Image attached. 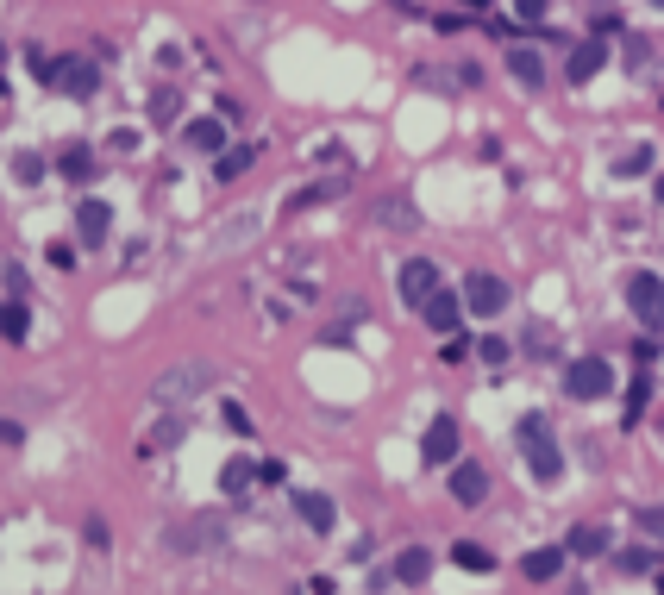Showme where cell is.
<instances>
[{"label":"cell","mask_w":664,"mask_h":595,"mask_svg":"<svg viewBox=\"0 0 664 595\" xmlns=\"http://www.w3.org/2000/svg\"><path fill=\"white\" fill-rule=\"evenodd\" d=\"M627 307H633V320L646 326V332H664V282L652 270H639L627 282Z\"/></svg>","instance_id":"obj_5"},{"label":"cell","mask_w":664,"mask_h":595,"mask_svg":"<svg viewBox=\"0 0 664 595\" xmlns=\"http://www.w3.org/2000/svg\"><path fill=\"white\" fill-rule=\"evenodd\" d=\"M226 433H251V414L239 408V401H226Z\"/></svg>","instance_id":"obj_35"},{"label":"cell","mask_w":664,"mask_h":595,"mask_svg":"<svg viewBox=\"0 0 664 595\" xmlns=\"http://www.w3.org/2000/svg\"><path fill=\"white\" fill-rule=\"evenodd\" d=\"M426 577H433V552L426 545H408V552L395 558V583H408V589H420Z\"/></svg>","instance_id":"obj_15"},{"label":"cell","mask_w":664,"mask_h":595,"mask_svg":"<svg viewBox=\"0 0 664 595\" xmlns=\"http://www.w3.org/2000/svg\"><path fill=\"white\" fill-rule=\"evenodd\" d=\"M332 195H345V182H320V188H301V195H295V207H326Z\"/></svg>","instance_id":"obj_29"},{"label":"cell","mask_w":664,"mask_h":595,"mask_svg":"<svg viewBox=\"0 0 664 595\" xmlns=\"http://www.w3.org/2000/svg\"><path fill=\"white\" fill-rule=\"evenodd\" d=\"M646 395H652V389H646V376H639V383H633V395H627V426H633L639 414H646Z\"/></svg>","instance_id":"obj_34"},{"label":"cell","mask_w":664,"mask_h":595,"mask_svg":"<svg viewBox=\"0 0 664 595\" xmlns=\"http://www.w3.org/2000/svg\"><path fill=\"white\" fill-rule=\"evenodd\" d=\"M220 539H226V527H220V520H195V527L182 533V545H220Z\"/></svg>","instance_id":"obj_26"},{"label":"cell","mask_w":664,"mask_h":595,"mask_svg":"<svg viewBox=\"0 0 664 595\" xmlns=\"http://www.w3.org/2000/svg\"><path fill=\"white\" fill-rule=\"evenodd\" d=\"M639 527H646V539H664V508H646V514H639Z\"/></svg>","instance_id":"obj_36"},{"label":"cell","mask_w":664,"mask_h":595,"mask_svg":"<svg viewBox=\"0 0 664 595\" xmlns=\"http://www.w3.org/2000/svg\"><path fill=\"white\" fill-rule=\"evenodd\" d=\"M489 495V470L483 464H452V502L458 508H483Z\"/></svg>","instance_id":"obj_8"},{"label":"cell","mask_w":664,"mask_h":595,"mask_svg":"<svg viewBox=\"0 0 664 595\" xmlns=\"http://www.w3.org/2000/svg\"><path fill=\"white\" fill-rule=\"evenodd\" d=\"M452 564H464V570H495V558L483 552L477 539H458V545H452Z\"/></svg>","instance_id":"obj_22"},{"label":"cell","mask_w":664,"mask_h":595,"mask_svg":"<svg viewBox=\"0 0 664 595\" xmlns=\"http://www.w3.org/2000/svg\"><path fill=\"white\" fill-rule=\"evenodd\" d=\"M7 295L26 301V270H19V264H7Z\"/></svg>","instance_id":"obj_37"},{"label":"cell","mask_w":664,"mask_h":595,"mask_svg":"<svg viewBox=\"0 0 664 595\" xmlns=\"http://www.w3.org/2000/svg\"><path fill=\"white\" fill-rule=\"evenodd\" d=\"M376 213H383V226H420V213H414L408 201H401V195H389V201L376 207Z\"/></svg>","instance_id":"obj_25"},{"label":"cell","mask_w":664,"mask_h":595,"mask_svg":"<svg viewBox=\"0 0 664 595\" xmlns=\"http://www.w3.org/2000/svg\"><path fill=\"white\" fill-rule=\"evenodd\" d=\"M51 88H63L69 101H88L94 88H101V63H94L88 51H76V57H57V82Z\"/></svg>","instance_id":"obj_6"},{"label":"cell","mask_w":664,"mask_h":595,"mask_svg":"<svg viewBox=\"0 0 664 595\" xmlns=\"http://www.w3.org/2000/svg\"><path fill=\"white\" fill-rule=\"evenodd\" d=\"M564 552H571V545H539V552H527V558H520L527 583H552L558 570H564Z\"/></svg>","instance_id":"obj_13"},{"label":"cell","mask_w":664,"mask_h":595,"mask_svg":"<svg viewBox=\"0 0 664 595\" xmlns=\"http://www.w3.org/2000/svg\"><path fill=\"white\" fill-rule=\"evenodd\" d=\"M508 69H514L520 88H539L545 82V63H539V51H527V44H514V51H508Z\"/></svg>","instance_id":"obj_17"},{"label":"cell","mask_w":664,"mask_h":595,"mask_svg":"<svg viewBox=\"0 0 664 595\" xmlns=\"http://www.w3.org/2000/svg\"><path fill=\"white\" fill-rule=\"evenodd\" d=\"M182 433H188L182 420H163V426H151V433H145V445H138V451H145V458H151V451H170Z\"/></svg>","instance_id":"obj_21"},{"label":"cell","mask_w":664,"mask_h":595,"mask_svg":"<svg viewBox=\"0 0 664 595\" xmlns=\"http://www.w3.org/2000/svg\"><path fill=\"white\" fill-rule=\"evenodd\" d=\"M213 383H220V370L201 364V357H195V364H176V370H163L157 383H151V408L170 414V408H182V401H201Z\"/></svg>","instance_id":"obj_1"},{"label":"cell","mask_w":664,"mask_h":595,"mask_svg":"<svg viewBox=\"0 0 664 595\" xmlns=\"http://www.w3.org/2000/svg\"><path fill=\"white\" fill-rule=\"evenodd\" d=\"M452 451H458V426H452V414H439L433 426H426V445H420V458L445 470V464H452Z\"/></svg>","instance_id":"obj_9"},{"label":"cell","mask_w":664,"mask_h":595,"mask_svg":"<svg viewBox=\"0 0 664 595\" xmlns=\"http://www.w3.org/2000/svg\"><path fill=\"white\" fill-rule=\"evenodd\" d=\"M571 552H583V558H602V552H614V539H608V527H596V520H583V527L571 533Z\"/></svg>","instance_id":"obj_19"},{"label":"cell","mask_w":664,"mask_h":595,"mask_svg":"<svg viewBox=\"0 0 664 595\" xmlns=\"http://www.w3.org/2000/svg\"><path fill=\"white\" fill-rule=\"evenodd\" d=\"M295 508H301V520L314 533H332V520H339V508H332V495H295Z\"/></svg>","instance_id":"obj_16"},{"label":"cell","mask_w":664,"mask_h":595,"mask_svg":"<svg viewBox=\"0 0 664 595\" xmlns=\"http://www.w3.org/2000/svg\"><path fill=\"white\" fill-rule=\"evenodd\" d=\"M0 332H7L13 345L26 339V301H7V314H0Z\"/></svg>","instance_id":"obj_27"},{"label":"cell","mask_w":664,"mask_h":595,"mask_svg":"<svg viewBox=\"0 0 664 595\" xmlns=\"http://www.w3.org/2000/svg\"><path fill=\"white\" fill-rule=\"evenodd\" d=\"M652 583H658V595H664V564H658V570H652Z\"/></svg>","instance_id":"obj_40"},{"label":"cell","mask_w":664,"mask_h":595,"mask_svg":"<svg viewBox=\"0 0 664 595\" xmlns=\"http://www.w3.org/2000/svg\"><path fill=\"white\" fill-rule=\"evenodd\" d=\"M13 176H19V182H38V176H44V157H38V151H19V157H13Z\"/></svg>","instance_id":"obj_30"},{"label":"cell","mask_w":664,"mask_h":595,"mask_svg":"<svg viewBox=\"0 0 664 595\" xmlns=\"http://www.w3.org/2000/svg\"><path fill=\"white\" fill-rule=\"evenodd\" d=\"M220 489H226V495H245V489H251V458H232V464L220 470Z\"/></svg>","instance_id":"obj_24"},{"label":"cell","mask_w":664,"mask_h":595,"mask_svg":"<svg viewBox=\"0 0 664 595\" xmlns=\"http://www.w3.org/2000/svg\"><path fill=\"white\" fill-rule=\"evenodd\" d=\"M621 564H627V570H658V558H652V552H621Z\"/></svg>","instance_id":"obj_38"},{"label":"cell","mask_w":664,"mask_h":595,"mask_svg":"<svg viewBox=\"0 0 664 595\" xmlns=\"http://www.w3.org/2000/svg\"><path fill=\"white\" fill-rule=\"evenodd\" d=\"M602 63H608V44H602V38H589V44H577V51H571L564 76H571V82L583 88V82H596V69H602Z\"/></svg>","instance_id":"obj_11"},{"label":"cell","mask_w":664,"mask_h":595,"mask_svg":"<svg viewBox=\"0 0 664 595\" xmlns=\"http://www.w3.org/2000/svg\"><path fill=\"white\" fill-rule=\"evenodd\" d=\"M514 13H520V19H527V26H539V19H545V13H552V0H514Z\"/></svg>","instance_id":"obj_33"},{"label":"cell","mask_w":664,"mask_h":595,"mask_svg":"<svg viewBox=\"0 0 664 595\" xmlns=\"http://www.w3.org/2000/svg\"><path fill=\"white\" fill-rule=\"evenodd\" d=\"M76 226H82V245H107V232H113L107 201H82L76 207Z\"/></svg>","instance_id":"obj_14"},{"label":"cell","mask_w":664,"mask_h":595,"mask_svg":"<svg viewBox=\"0 0 664 595\" xmlns=\"http://www.w3.org/2000/svg\"><path fill=\"white\" fill-rule=\"evenodd\" d=\"M646 170H652V145H627L614 157V176H646Z\"/></svg>","instance_id":"obj_20"},{"label":"cell","mask_w":664,"mask_h":595,"mask_svg":"<svg viewBox=\"0 0 664 595\" xmlns=\"http://www.w3.org/2000/svg\"><path fill=\"white\" fill-rule=\"evenodd\" d=\"M251 163H257V145H232L226 157H213V176H220V182H239Z\"/></svg>","instance_id":"obj_18"},{"label":"cell","mask_w":664,"mask_h":595,"mask_svg":"<svg viewBox=\"0 0 664 595\" xmlns=\"http://www.w3.org/2000/svg\"><path fill=\"white\" fill-rule=\"evenodd\" d=\"M652 7H664V0H652Z\"/></svg>","instance_id":"obj_42"},{"label":"cell","mask_w":664,"mask_h":595,"mask_svg":"<svg viewBox=\"0 0 664 595\" xmlns=\"http://www.w3.org/2000/svg\"><path fill=\"white\" fill-rule=\"evenodd\" d=\"M520 451H527V470L539 476V483H558V476H564V451L552 439V426H545V414L520 420Z\"/></svg>","instance_id":"obj_2"},{"label":"cell","mask_w":664,"mask_h":595,"mask_svg":"<svg viewBox=\"0 0 664 595\" xmlns=\"http://www.w3.org/2000/svg\"><path fill=\"white\" fill-rule=\"evenodd\" d=\"M458 314H470V307H464V295H445V289L420 307V320L433 326V332H458Z\"/></svg>","instance_id":"obj_12"},{"label":"cell","mask_w":664,"mask_h":595,"mask_svg":"<svg viewBox=\"0 0 664 595\" xmlns=\"http://www.w3.org/2000/svg\"><path fill=\"white\" fill-rule=\"evenodd\" d=\"M176 101H182L176 88H157L151 94V119H157V126H170V119H176Z\"/></svg>","instance_id":"obj_28"},{"label":"cell","mask_w":664,"mask_h":595,"mask_svg":"<svg viewBox=\"0 0 664 595\" xmlns=\"http://www.w3.org/2000/svg\"><path fill=\"white\" fill-rule=\"evenodd\" d=\"M26 69H32V76H38L44 88L57 82V57H44V51H26Z\"/></svg>","instance_id":"obj_31"},{"label":"cell","mask_w":664,"mask_h":595,"mask_svg":"<svg viewBox=\"0 0 664 595\" xmlns=\"http://www.w3.org/2000/svg\"><path fill=\"white\" fill-rule=\"evenodd\" d=\"M608 383H614V370L602 357H571V364H564V395L571 401H602Z\"/></svg>","instance_id":"obj_3"},{"label":"cell","mask_w":664,"mask_h":595,"mask_svg":"<svg viewBox=\"0 0 664 595\" xmlns=\"http://www.w3.org/2000/svg\"><path fill=\"white\" fill-rule=\"evenodd\" d=\"M464 307H470V314H477V320H495V314H502V307L514 301L508 295V282L502 276H495V270H477V276H464Z\"/></svg>","instance_id":"obj_4"},{"label":"cell","mask_w":664,"mask_h":595,"mask_svg":"<svg viewBox=\"0 0 664 595\" xmlns=\"http://www.w3.org/2000/svg\"><path fill=\"white\" fill-rule=\"evenodd\" d=\"M57 170H63V176H69V182H88V170H94V157H88V151H82V145H69V151H63V157H57Z\"/></svg>","instance_id":"obj_23"},{"label":"cell","mask_w":664,"mask_h":595,"mask_svg":"<svg viewBox=\"0 0 664 595\" xmlns=\"http://www.w3.org/2000/svg\"><path fill=\"white\" fill-rule=\"evenodd\" d=\"M464 7H489V0H464Z\"/></svg>","instance_id":"obj_41"},{"label":"cell","mask_w":664,"mask_h":595,"mask_svg":"<svg viewBox=\"0 0 664 595\" xmlns=\"http://www.w3.org/2000/svg\"><path fill=\"white\" fill-rule=\"evenodd\" d=\"M182 145L201 151V157H226V126H220V119H188V126H182Z\"/></svg>","instance_id":"obj_10"},{"label":"cell","mask_w":664,"mask_h":595,"mask_svg":"<svg viewBox=\"0 0 664 595\" xmlns=\"http://www.w3.org/2000/svg\"><path fill=\"white\" fill-rule=\"evenodd\" d=\"M395 289H401V301L426 307V301L439 295V270L426 264V257H408V264H401V276H395Z\"/></svg>","instance_id":"obj_7"},{"label":"cell","mask_w":664,"mask_h":595,"mask_svg":"<svg viewBox=\"0 0 664 595\" xmlns=\"http://www.w3.org/2000/svg\"><path fill=\"white\" fill-rule=\"evenodd\" d=\"M470 351H477V345H470V339H464V332H445V351H439V357H445V364H464V357H470Z\"/></svg>","instance_id":"obj_32"},{"label":"cell","mask_w":664,"mask_h":595,"mask_svg":"<svg viewBox=\"0 0 664 595\" xmlns=\"http://www.w3.org/2000/svg\"><path fill=\"white\" fill-rule=\"evenodd\" d=\"M477 357H489V364H502V357H508V345H502V339H483V345H477Z\"/></svg>","instance_id":"obj_39"}]
</instances>
